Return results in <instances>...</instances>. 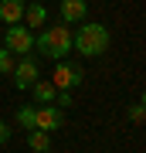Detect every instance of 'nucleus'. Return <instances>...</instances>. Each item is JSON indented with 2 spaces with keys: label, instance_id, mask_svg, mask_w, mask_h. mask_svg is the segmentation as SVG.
I'll return each mask as SVG.
<instances>
[{
  "label": "nucleus",
  "instance_id": "1",
  "mask_svg": "<svg viewBox=\"0 0 146 153\" xmlns=\"http://www.w3.org/2000/svg\"><path fill=\"white\" fill-rule=\"evenodd\" d=\"M34 51L51 61H65L71 55V27L68 24H44L34 34Z\"/></svg>",
  "mask_w": 146,
  "mask_h": 153
},
{
  "label": "nucleus",
  "instance_id": "2",
  "mask_svg": "<svg viewBox=\"0 0 146 153\" xmlns=\"http://www.w3.org/2000/svg\"><path fill=\"white\" fill-rule=\"evenodd\" d=\"M109 44H112V34H109L105 24H88V21H82V27L71 34V51H78V55H85V58H99V55H105L109 51Z\"/></svg>",
  "mask_w": 146,
  "mask_h": 153
},
{
  "label": "nucleus",
  "instance_id": "3",
  "mask_svg": "<svg viewBox=\"0 0 146 153\" xmlns=\"http://www.w3.org/2000/svg\"><path fill=\"white\" fill-rule=\"evenodd\" d=\"M4 48L10 51L14 58H21V55H34V31L24 27V24H10V27L4 31Z\"/></svg>",
  "mask_w": 146,
  "mask_h": 153
},
{
  "label": "nucleus",
  "instance_id": "4",
  "mask_svg": "<svg viewBox=\"0 0 146 153\" xmlns=\"http://www.w3.org/2000/svg\"><path fill=\"white\" fill-rule=\"evenodd\" d=\"M10 78H14V88H17V92H27V88H31V85L41 78V65H38V58H34V55H21V58L14 61Z\"/></svg>",
  "mask_w": 146,
  "mask_h": 153
},
{
  "label": "nucleus",
  "instance_id": "5",
  "mask_svg": "<svg viewBox=\"0 0 146 153\" xmlns=\"http://www.w3.org/2000/svg\"><path fill=\"white\" fill-rule=\"evenodd\" d=\"M82 78H85V68H82V65L58 61V65H54V75L48 78V82L58 88V92H71V88H78V85H82Z\"/></svg>",
  "mask_w": 146,
  "mask_h": 153
},
{
  "label": "nucleus",
  "instance_id": "6",
  "mask_svg": "<svg viewBox=\"0 0 146 153\" xmlns=\"http://www.w3.org/2000/svg\"><path fill=\"white\" fill-rule=\"evenodd\" d=\"M65 126V109H58V105H38L34 109V129L41 133H54Z\"/></svg>",
  "mask_w": 146,
  "mask_h": 153
},
{
  "label": "nucleus",
  "instance_id": "7",
  "mask_svg": "<svg viewBox=\"0 0 146 153\" xmlns=\"http://www.w3.org/2000/svg\"><path fill=\"white\" fill-rule=\"evenodd\" d=\"M58 14H61V24H82L88 17V4L85 0H61Z\"/></svg>",
  "mask_w": 146,
  "mask_h": 153
},
{
  "label": "nucleus",
  "instance_id": "8",
  "mask_svg": "<svg viewBox=\"0 0 146 153\" xmlns=\"http://www.w3.org/2000/svg\"><path fill=\"white\" fill-rule=\"evenodd\" d=\"M48 17H51V10H48V4H27L24 7V27H31V31H41L44 24H48Z\"/></svg>",
  "mask_w": 146,
  "mask_h": 153
},
{
  "label": "nucleus",
  "instance_id": "9",
  "mask_svg": "<svg viewBox=\"0 0 146 153\" xmlns=\"http://www.w3.org/2000/svg\"><path fill=\"white\" fill-rule=\"evenodd\" d=\"M27 92L34 95V105H54V99H58V88H54L48 78H38Z\"/></svg>",
  "mask_w": 146,
  "mask_h": 153
},
{
  "label": "nucleus",
  "instance_id": "10",
  "mask_svg": "<svg viewBox=\"0 0 146 153\" xmlns=\"http://www.w3.org/2000/svg\"><path fill=\"white\" fill-rule=\"evenodd\" d=\"M24 0H0V21L10 27V24H21L24 21Z\"/></svg>",
  "mask_w": 146,
  "mask_h": 153
},
{
  "label": "nucleus",
  "instance_id": "11",
  "mask_svg": "<svg viewBox=\"0 0 146 153\" xmlns=\"http://www.w3.org/2000/svg\"><path fill=\"white\" fill-rule=\"evenodd\" d=\"M27 146H31L34 153H48V150H51V133L31 129V133H27Z\"/></svg>",
  "mask_w": 146,
  "mask_h": 153
},
{
  "label": "nucleus",
  "instance_id": "12",
  "mask_svg": "<svg viewBox=\"0 0 146 153\" xmlns=\"http://www.w3.org/2000/svg\"><path fill=\"white\" fill-rule=\"evenodd\" d=\"M34 109H38V105H21V109H17V123H21L27 133L34 129Z\"/></svg>",
  "mask_w": 146,
  "mask_h": 153
},
{
  "label": "nucleus",
  "instance_id": "13",
  "mask_svg": "<svg viewBox=\"0 0 146 153\" xmlns=\"http://www.w3.org/2000/svg\"><path fill=\"white\" fill-rule=\"evenodd\" d=\"M14 55H10V51H7V48H0V75H10V71H14Z\"/></svg>",
  "mask_w": 146,
  "mask_h": 153
},
{
  "label": "nucleus",
  "instance_id": "14",
  "mask_svg": "<svg viewBox=\"0 0 146 153\" xmlns=\"http://www.w3.org/2000/svg\"><path fill=\"white\" fill-rule=\"evenodd\" d=\"M129 119H133L136 126H139V123L146 119V109H143V99H139V102H136V105H133V109H129Z\"/></svg>",
  "mask_w": 146,
  "mask_h": 153
},
{
  "label": "nucleus",
  "instance_id": "15",
  "mask_svg": "<svg viewBox=\"0 0 146 153\" xmlns=\"http://www.w3.org/2000/svg\"><path fill=\"white\" fill-rule=\"evenodd\" d=\"M4 143H10V129H7V123L0 119V146H4Z\"/></svg>",
  "mask_w": 146,
  "mask_h": 153
},
{
  "label": "nucleus",
  "instance_id": "16",
  "mask_svg": "<svg viewBox=\"0 0 146 153\" xmlns=\"http://www.w3.org/2000/svg\"><path fill=\"white\" fill-rule=\"evenodd\" d=\"M24 4H44V0H24Z\"/></svg>",
  "mask_w": 146,
  "mask_h": 153
}]
</instances>
